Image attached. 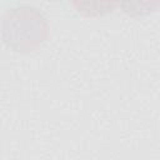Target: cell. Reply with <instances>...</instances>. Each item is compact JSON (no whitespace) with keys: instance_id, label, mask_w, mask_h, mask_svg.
<instances>
[{"instance_id":"1","label":"cell","mask_w":160,"mask_h":160,"mask_svg":"<svg viewBox=\"0 0 160 160\" xmlns=\"http://www.w3.org/2000/svg\"><path fill=\"white\" fill-rule=\"evenodd\" d=\"M49 34L45 18L31 6L10 9L1 21V35L15 51H32L41 46Z\"/></svg>"}]
</instances>
